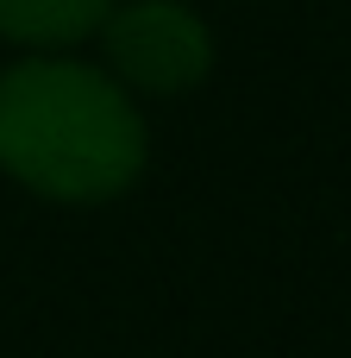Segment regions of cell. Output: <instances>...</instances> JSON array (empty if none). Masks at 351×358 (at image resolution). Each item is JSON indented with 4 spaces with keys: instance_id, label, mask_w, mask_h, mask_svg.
Wrapping results in <instances>:
<instances>
[{
    "instance_id": "cell-1",
    "label": "cell",
    "mask_w": 351,
    "mask_h": 358,
    "mask_svg": "<svg viewBox=\"0 0 351 358\" xmlns=\"http://www.w3.org/2000/svg\"><path fill=\"white\" fill-rule=\"evenodd\" d=\"M151 132L113 69L19 57L0 69V170L44 201H113L144 176Z\"/></svg>"
},
{
    "instance_id": "cell-2",
    "label": "cell",
    "mask_w": 351,
    "mask_h": 358,
    "mask_svg": "<svg viewBox=\"0 0 351 358\" xmlns=\"http://www.w3.org/2000/svg\"><path fill=\"white\" fill-rule=\"evenodd\" d=\"M100 50L138 94H188L214 69V31L188 0H113L100 19Z\"/></svg>"
},
{
    "instance_id": "cell-3",
    "label": "cell",
    "mask_w": 351,
    "mask_h": 358,
    "mask_svg": "<svg viewBox=\"0 0 351 358\" xmlns=\"http://www.w3.org/2000/svg\"><path fill=\"white\" fill-rule=\"evenodd\" d=\"M113 0H0V38L31 50H63L100 31Z\"/></svg>"
}]
</instances>
